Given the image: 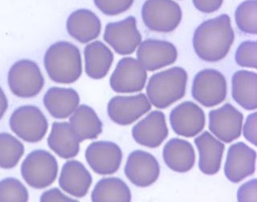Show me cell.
I'll use <instances>...</instances> for the list:
<instances>
[{
    "label": "cell",
    "instance_id": "obj_1",
    "mask_svg": "<svg viewBox=\"0 0 257 202\" xmlns=\"http://www.w3.org/2000/svg\"><path fill=\"white\" fill-rule=\"evenodd\" d=\"M235 34L231 19L226 14L206 20L195 30L193 46L201 60L217 62L228 54Z\"/></svg>",
    "mask_w": 257,
    "mask_h": 202
},
{
    "label": "cell",
    "instance_id": "obj_2",
    "mask_svg": "<svg viewBox=\"0 0 257 202\" xmlns=\"http://www.w3.org/2000/svg\"><path fill=\"white\" fill-rule=\"evenodd\" d=\"M44 66L54 82L64 84L74 83L82 73L80 51L66 41L52 44L44 56Z\"/></svg>",
    "mask_w": 257,
    "mask_h": 202
},
{
    "label": "cell",
    "instance_id": "obj_3",
    "mask_svg": "<svg viewBox=\"0 0 257 202\" xmlns=\"http://www.w3.org/2000/svg\"><path fill=\"white\" fill-rule=\"evenodd\" d=\"M187 79V72L180 67L155 73L147 84V98L156 108L163 109L171 106L184 96Z\"/></svg>",
    "mask_w": 257,
    "mask_h": 202
},
{
    "label": "cell",
    "instance_id": "obj_4",
    "mask_svg": "<svg viewBox=\"0 0 257 202\" xmlns=\"http://www.w3.org/2000/svg\"><path fill=\"white\" fill-rule=\"evenodd\" d=\"M182 9L174 0H147L142 9L145 25L153 32L168 33L182 20Z\"/></svg>",
    "mask_w": 257,
    "mask_h": 202
},
{
    "label": "cell",
    "instance_id": "obj_5",
    "mask_svg": "<svg viewBox=\"0 0 257 202\" xmlns=\"http://www.w3.org/2000/svg\"><path fill=\"white\" fill-rule=\"evenodd\" d=\"M58 164L54 156L45 150H35L24 160L21 173L24 180L35 188H46L54 182Z\"/></svg>",
    "mask_w": 257,
    "mask_h": 202
},
{
    "label": "cell",
    "instance_id": "obj_6",
    "mask_svg": "<svg viewBox=\"0 0 257 202\" xmlns=\"http://www.w3.org/2000/svg\"><path fill=\"white\" fill-rule=\"evenodd\" d=\"M44 84V76L40 68L32 60H19L8 72V84L12 93L21 98H30L38 95Z\"/></svg>",
    "mask_w": 257,
    "mask_h": 202
},
{
    "label": "cell",
    "instance_id": "obj_7",
    "mask_svg": "<svg viewBox=\"0 0 257 202\" xmlns=\"http://www.w3.org/2000/svg\"><path fill=\"white\" fill-rule=\"evenodd\" d=\"M12 130L27 142L36 143L44 138L48 131L46 117L40 108L33 105L20 107L10 119Z\"/></svg>",
    "mask_w": 257,
    "mask_h": 202
},
{
    "label": "cell",
    "instance_id": "obj_8",
    "mask_svg": "<svg viewBox=\"0 0 257 202\" xmlns=\"http://www.w3.org/2000/svg\"><path fill=\"white\" fill-rule=\"evenodd\" d=\"M192 96L207 108L216 106L227 96V80L221 72L215 69L200 71L192 84Z\"/></svg>",
    "mask_w": 257,
    "mask_h": 202
},
{
    "label": "cell",
    "instance_id": "obj_9",
    "mask_svg": "<svg viewBox=\"0 0 257 202\" xmlns=\"http://www.w3.org/2000/svg\"><path fill=\"white\" fill-rule=\"evenodd\" d=\"M104 40L117 54L125 56L134 53L142 42V35L137 28L135 17L128 16L118 22L107 24Z\"/></svg>",
    "mask_w": 257,
    "mask_h": 202
},
{
    "label": "cell",
    "instance_id": "obj_10",
    "mask_svg": "<svg viewBox=\"0 0 257 202\" xmlns=\"http://www.w3.org/2000/svg\"><path fill=\"white\" fill-rule=\"evenodd\" d=\"M147 70L133 57L120 60L110 77L112 90L119 93L139 92L147 82Z\"/></svg>",
    "mask_w": 257,
    "mask_h": 202
},
{
    "label": "cell",
    "instance_id": "obj_11",
    "mask_svg": "<svg viewBox=\"0 0 257 202\" xmlns=\"http://www.w3.org/2000/svg\"><path fill=\"white\" fill-rule=\"evenodd\" d=\"M138 48V61L149 72L171 65L178 57L175 45L166 40L148 39L141 43Z\"/></svg>",
    "mask_w": 257,
    "mask_h": 202
},
{
    "label": "cell",
    "instance_id": "obj_12",
    "mask_svg": "<svg viewBox=\"0 0 257 202\" xmlns=\"http://www.w3.org/2000/svg\"><path fill=\"white\" fill-rule=\"evenodd\" d=\"M243 114L231 104L209 113V129L223 142L231 143L239 138L243 125Z\"/></svg>",
    "mask_w": 257,
    "mask_h": 202
},
{
    "label": "cell",
    "instance_id": "obj_13",
    "mask_svg": "<svg viewBox=\"0 0 257 202\" xmlns=\"http://www.w3.org/2000/svg\"><path fill=\"white\" fill-rule=\"evenodd\" d=\"M151 109L147 96L143 93L131 96H115L108 104L109 118L120 125H128Z\"/></svg>",
    "mask_w": 257,
    "mask_h": 202
},
{
    "label": "cell",
    "instance_id": "obj_14",
    "mask_svg": "<svg viewBox=\"0 0 257 202\" xmlns=\"http://www.w3.org/2000/svg\"><path fill=\"white\" fill-rule=\"evenodd\" d=\"M124 173L131 183L139 187H148L158 180L160 167L155 156L143 150L131 152L124 167Z\"/></svg>",
    "mask_w": 257,
    "mask_h": 202
},
{
    "label": "cell",
    "instance_id": "obj_15",
    "mask_svg": "<svg viewBox=\"0 0 257 202\" xmlns=\"http://www.w3.org/2000/svg\"><path fill=\"white\" fill-rule=\"evenodd\" d=\"M85 158L92 170L100 175L115 173L120 168L122 152L111 141H96L88 145Z\"/></svg>",
    "mask_w": 257,
    "mask_h": 202
},
{
    "label": "cell",
    "instance_id": "obj_16",
    "mask_svg": "<svg viewBox=\"0 0 257 202\" xmlns=\"http://www.w3.org/2000/svg\"><path fill=\"white\" fill-rule=\"evenodd\" d=\"M256 152L243 142L232 144L227 151L225 176L233 183H239L255 171Z\"/></svg>",
    "mask_w": 257,
    "mask_h": 202
},
{
    "label": "cell",
    "instance_id": "obj_17",
    "mask_svg": "<svg viewBox=\"0 0 257 202\" xmlns=\"http://www.w3.org/2000/svg\"><path fill=\"white\" fill-rule=\"evenodd\" d=\"M170 122L176 134L193 137L203 130L206 118L202 108L195 103L187 101L179 104L171 111Z\"/></svg>",
    "mask_w": 257,
    "mask_h": 202
},
{
    "label": "cell",
    "instance_id": "obj_18",
    "mask_svg": "<svg viewBox=\"0 0 257 202\" xmlns=\"http://www.w3.org/2000/svg\"><path fill=\"white\" fill-rule=\"evenodd\" d=\"M168 132L164 113L158 110L153 111L132 129L135 141L151 148L160 146L168 136Z\"/></svg>",
    "mask_w": 257,
    "mask_h": 202
},
{
    "label": "cell",
    "instance_id": "obj_19",
    "mask_svg": "<svg viewBox=\"0 0 257 202\" xmlns=\"http://www.w3.org/2000/svg\"><path fill=\"white\" fill-rule=\"evenodd\" d=\"M59 184L63 190L75 197H83L92 184V176L82 163L68 160L63 166Z\"/></svg>",
    "mask_w": 257,
    "mask_h": 202
},
{
    "label": "cell",
    "instance_id": "obj_20",
    "mask_svg": "<svg viewBox=\"0 0 257 202\" xmlns=\"http://www.w3.org/2000/svg\"><path fill=\"white\" fill-rule=\"evenodd\" d=\"M67 30L72 38L81 44H87L98 37L101 31V23L90 10L79 9L68 17Z\"/></svg>",
    "mask_w": 257,
    "mask_h": 202
},
{
    "label": "cell",
    "instance_id": "obj_21",
    "mask_svg": "<svg viewBox=\"0 0 257 202\" xmlns=\"http://www.w3.org/2000/svg\"><path fill=\"white\" fill-rule=\"evenodd\" d=\"M195 144L199 152V167L201 172L206 175L216 174L220 169L224 144L208 132L197 136Z\"/></svg>",
    "mask_w": 257,
    "mask_h": 202
},
{
    "label": "cell",
    "instance_id": "obj_22",
    "mask_svg": "<svg viewBox=\"0 0 257 202\" xmlns=\"http://www.w3.org/2000/svg\"><path fill=\"white\" fill-rule=\"evenodd\" d=\"M79 103L78 93L72 88H51L44 97V106L56 119H65L71 116Z\"/></svg>",
    "mask_w": 257,
    "mask_h": 202
},
{
    "label": "cell",
    "instance_id": "obj_23",
    "mask_svg": "<svg viewBox=\"0 0 257 202\" xmlns=\"http://www.w3.org/2000/svg\"><path fill=\"white\" fill-rule=\"evenodd\" d=\"M163 160L171 170L187 172L195 165V150L187 140L171 139L163 148Z\"/></svg>",
    "mask_w": 257,
    "mask_h": 202
},
{
    "label": "cell",
    "instance_id": "obj_24",
    "mask_svg": "<svg viewBox=\"0 0 257 202\" xmlns=\"http://www.w3.org/2000/svg\"><path fill=\"white\" fill-rule=\"evenodd\" d=\"M80 142L70 124L55 122L52 124L48 144L51 149L61 158H72L78 154Z\"/></svg>",
    "mask_w": 257,
    "mask_h": 202
},
{
    "label": "cell",
    "instance_id": "obj_25",
    "mask_svg": "<svg viewBox=\"0 0 257 202\" xmlns=\"http://www.w3.org/2000/svg\"><path fill=\"white\" fill-rule=\"evenodd\" d=\"M85 72L91 78L100 80L108 74L113 61L110 49L100 41H94L84 48Z\"/></svg>",
    "mask_w": 257,
    "mask_h": 202
},
{
    "label": "cell",
    "instance_id": "obj_26",
    "mask_svg": "<svg viewBox=\"0 0 257 202\" xmlns=\"http://www.w3.org/2000/svg\"><path fill=\"white\" fill-rule=\"evenodd\" d=\"M232 96L235 102L246 110L257 108V74L250 71L240 70L232 77Z\"/></svg>",
    "mask_w": 257,
    "mask_h": 202
},
{
    "label": "cell",
    "instance_id": "obj_27",
    "mask_svg": "<svg viewBox=\"0 0 257 202\" xmlns=\"http://www.w3.org/2000/svg\"><path fill=\"white\" fill-rule=\"evenodd\" d=\"M70 125L80 142L96 138L102 132V123L96 112L84 104L76 108L70 117Z\"/></svg>",
    "mask_w": 257,
    "mask_h": 202
},
{
    "label": "cell",
    "instance_id": "obj_28",
    "mask_svg": "<svg viewBox=\"0 0 257 202\" xmlns=\"http://www.w3.org/2000/svg\"><path fill=\"white\" fill-rule=\"evenodd\" d=\"M91 196L94 202L131 200V189L122 180L116 177L101 179L96 184Z\"/></svg>",
    "mask_w": 257,
    "mask_h": 202
},
{
    "label": "cell",
    "instance_id": "obj_29",
    "mask_svg": "<svg viewBox=\"0 0 257 202\" xmlns=\"http://www.w3.org/2000/svg\"><path fill=\"white\" fill-rule=\"evenodd\" d=\"M24 153V144L6 132L0 133V168H14Z\"/></svg>",
    "mask_w": 257,
    "mask_h": 202
},
{
    "label": "cell",
    "instance_id": "obj_30",
    "mask_svg": "<svg viewBox=\"0 0 257 202\" xmlns=\"http://www.w3.org/2000/svg\"><path fill=\"white\" fill-rule=\"evenodd\" d=\"M235 23L241 32L246 34L257 33V1L246 0L237 7Z\"/></svg>",
    "mask_w": 257,
    "mask_h": 202
},
{
    "label": "cell",
    "instance_id": "obj_31",
    "mask_svg": "<svg viewBox=\"0 0 257 202\" xmlns=\"http://www.w3.org/2000/svg\"><path fill=\"white\" fill-rule=\"evenodd\" d=\"M28 200V190L20 180L9 177L0 181V202H26Z\"/></svg>",
    "mask_w": 257,
    "mask_h": 202
},
{
    "label": "cell",
    "instance_id": "obj_32",
    "mask_svg": "<svg viewBox=\"0 0 257 202\" xmlns=\"http://www.w3.org/2000/svg\"><path fill=\"white\" fill-rule=\"evenodd\" d=\"M235 62L240 67L255 69L257 67V43L251 40L241 43L235 52Z\"/></svg>",
    "mask_w": 257,
    "mask_h": 202
},
{
    "label": "cell",
    "instance_id": "obj_33",
    "mask_svg": "<svg viewBox=\"0 0 257 202\" xmlns=\"http://www.w3.org/2000/svg\"><path fill=\"white\" fill-rule=\"evenodd\" d=\"M96 8L106 16H116L126 12L135 0H93Z\"/></svg>",
    "mask_w": 257,
    "mask_h": 202
},
{
    "label": "cell",
    "instance_id": "obj_34",
    "mask_svg": "<svg viewBox=\"0 0 257 202\" xmlns=\"http://www.w3.org/2000/svg\"><path fill=\"white\" fill-rule=\"evenodd\" d=\"M237 200L241 202L257 201V180L254 178L241 185L237 192Z\"/></svg>",
    "mask_w": 257,
    "mask_h": 202
},
{
    "label": "cell",
    "instance_id": "obj_35",
    "mask_svg": "<svg viewBox=\"0 0 257 202\" xmlns=\"http://www.w3.org/2000/svg\"><path fill=\"white\" fill-rule=\"evenodd\" d=\"M243 132L245 139L255 146L257 142L256 112L248 115L246 122L243 125Z\"/></svg>",
    "mask_w": 257,
    "mask_h": 202
},
{
    "label": "cell",
    "instance_id": "obj_36",
    "mask_svg": "<svg viewBox=\"0 0 257 202\" xmlns=\"http://www.w3.org/2000/svg\"><path fill=\"white\" fill-rule=\"evenodd\" d=\"M192 2L197 10L209 14L219 10L223 0H192Z\"/></svg>",
    "mask_w": 257,
    "mask_h": 202
},
{
    "label": "cell",
    "instance_id": "obj_37",
    "mask_svg": "<svg viewBox=\"0 0 257 202\" xmlns=\"http://www.w3.org/2000/svg\"><path fill=\"white\" fill-rule=\"evenodd\" d=\"M40 201H76V200L65 196L59 190L58 188H55L44 192L40 197Z\"/></svg>",
    "mask_w": 257,
    "mask_h": 202
},
{
    "label": "cell",
    "instance_id": "obj_38",
    "mask_svg": "<svg viewBox=\"0 0 257 202\" xmlns=\"http://www.w3.org/2000/svg\"><path fill=\"white\" fill-rule=\"evenodd\" d=\"M8 107V99H7L6 96L4 94L2 88H0V120L2 119L4 113L6 112Z\"/></svg>",
    "mask_w": 257,
    "mask_h": 202
}]
</instances>
